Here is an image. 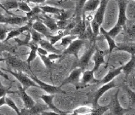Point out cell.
Wrapping results in <instances>:
<instances>
[{
  "instance_id": "c3c4849f",
  "label": "cell",
  "mask_w": 135,
  "mask_h": 115,
  "mask_svg": "<svg viewBox=\"0 0 135 115\" xmlns=\"http://www.w3.org/2000/svg\"><path fill=\"white\" fill-rule=\"evenodd\" d=\"M0 8L2 9V10H4V12H6V13H7V14H9V15H10V16H15L13 13H12V12H9L7 9H6L5 7L3 6V4H2V3H0Z\"/></svg>"
},
{
  "instance_id": "d6986e66",
  "label": "cell",
  "mask_w": 135,
  "mask_h": 115,
  "mask_svg": "<svg viewBox=\"0 0 135 115\" xmlns=\"http://www.w3.org/2000/svg\"><path fill=\"white\" fill-rule=\"evenodd\" d=\"M134 54H132V56H131L130 60L126 64H124V66H121V72L124 73L126 78L129 76V75L134 69Z\"/></svg>"
},
{
  "instance_id": "f546056e",
  "label": "cell",
  "mask_w": 135,
  "mask_h": 115,
  "mask_svg": "<svg viewBox=\"0 0 135 115\" xmlns=\"http://www.w3.org/2000/svg\"><path fill=\"white\" fill-rule=\"evenodd\" d=\"M30 32L28 31V34H27V35L25 37V38L24 40H20V39L17 38H15L14 40L17 43V45L18 46H27L28 47L29 45V44L30 43Z\"/></svg>"
},
{
  "instance_id": "ffe728a7",
  "label": "cell",
  "mask_w": 135,
  "mask_h": 115,
  "mask_svg": "<svg viewBox=\"0 0 135 115\" xmlns=\"http://www.w3.org/2000/svg\"><path fill=\"white\" fill-rule=\"evenodd\" d=\"M5 58V61H7V64H9L13 69L19 70V69L23 68V65L25 63L21 60L18 59L17 58L15 57V56H9V57Z\"/></svg>"
},
{
  "instance_id": "9a60e30c",
  "label": "cell",
  "mask_w": 135,
  "mask_h": 115,
  "mask_svg": "<svg viewBox=\"0 0 135 115\" xmlns=\"http://www.w3.org/2000/svg\"><path fill=\"white\" fill-rule=\"evenodd\" d=\"M100 0H88L83 9V20H85V13L87 12H94L96 10L98 7H99Z\"/></svg>"
},
{
  "instance_id": "83f0119b",
  "label": "cell",
  "mask_w": 135,
  "mask_h": 115,
  "mask_svg": "<svg viewBox=\"0 0 135 115\" xmlns=\"http://www.w3.org/2000/svg\"><path fill=\"white\" fill-rule=\"evenodd\" d=\"M29 32L30 33V38H30V40H31L30 41H32L34 43L38 44L39 42L43 39V35H42L41 34L36 31L35 30H33L32 28L29 30Z\"/></svg>"
},
{
  "instance_id": "2e32d148",
  "label": "cell",
  "mask_w": 135,
  "mask_h": 115,
  "mask_svg": "<svg viewBox=\"0 0 135 115\" xmlns=\"http://www.w3.org/2000/svg\"><path fill=\"white\" fill-rule=\"evenodd\" d=\"M94 73L93 70H85L83 71V78L81 80V84L85 86L90 83H98L100 80L94 79Z\"/></svg>"
},
{
  "instance_id": "ee69618b",
  "label": "cell",
  "mask_w": 135,
  "mask_h": 115,
  "mask_svg": "<svg viewBox=\"0 0 135 115\" xmlns=\"http://www.w3.org/2000/svg\"><path fill=\"white\" fill-rule=\"evenodd\" d=\"M48 58H49L50 60L51 61H54V60H57V59H59L60 58L62 57V55L61 54H57V53H51L50 54L47 55Z\"/></svg>"
},
{
  "instance_id": "4dcf8cb0",
  "label": "cell",
  "mask_w": 135,
  "mask_h": 115,
  "mask_svg": "<svg viewBox=\"0 0 135 115\" xmlns=\"http://www.w3.org/2000/svg\"><path fill=\"white\" fill-rule=\"evenodd\" d=\"M47 109H49L46 105H41V104H38L36 106V104L33 106V107H31L30 109H28L29 112L33 113V114H38V113H42L44 112V110H46Z\"/></svg>"
},
{
  "instance_id": "d590c367",
  "label": "cell",
  "mask_w": 135,
  "mask_h": 115,
  "mask_svg": "<svg viewBox=\"0 0 135 115\" xmlns=\"http://www.w3.org/2000/svg\"><path fill=\"white\" fill-rule=\"evenodd\" d=\"M88 0H77L76 2V9H75V14L77 15V17H79L81 14V12H83V7L85 5Z\"/></svg>"
},
{
  "instance_id": "e0dca14e",
  "label": "cell",
  "mask_w": 135,
  "mask_h": 115,
  "mask_svg": "<svg viewBox=\"0 0 135 115\" xmlns=\"http://www.w3.org/2000/svg\"><path fill=\"white\" fill-rule=\"evenodd\" d=\"M44 17L42 19L41 21L46 26L47 28H49L51 32H56V31H57L59 30L58 26H57V24H56V22L54 19H53L51 18V17L48 16L47 14H44Z\"/></svg>"
},
{
  "instance_id": "8fae6325",
  "label": "cell",
  "mask_w": 135,
  "mask_h": 115,
  "mask_svg": "<svg viewBox=\"0 0 135 115\" xmlns=\"http://www.w3.org/2000/svg\"><path fill=\"white\" fill-rule=\"evenodd\" d=\"M108 2V0H100L99 7L96 9V12L94 15L93 19L95 21H96L100 25H101L104 19V15H105Z\"/></svg>"
},
{
  "instance_id": "836d02e7",
  "label": "cell",
  "mask_w": 135,
  "mask_h": 115,
  "mask_svg": "<svg viewBox=\"0 0 135 115\" xmlns=\"http://www.w3.org/2000/svg\"><path fill=\"white\" fill-rule=\"evenodd\" d=\"M122 28H123V27H122L121 25H120L119 24H118V23H116V25H115L110 31H108L107 33L112 38L114 39L116 36L119 35V33H120L121 31V30H122Z\"/></svg>"
},
{
  "instance_id": "7dc6e473",
  "label": "cell",
  "mask_w": 135,
  "mask_h": 115,
  "mask_svg": "<svg viewBox=\"0 0 135 115\" xmlns=\"http://www.w3.org/2000/svg\"><path fill=\"white\" fill-rule=\"evenodd\" d=\"M46 0H27V2L34 3V4H43Z\"/></svg>"
},
{
  "instance_id": "f5cc1de1",
  "label": "cell",
  "mask_w": 135,
  "mask_h": 115,
  "mask_svg": "<svg viewBox=\"0 0 135 115\" xmlns=\"http://www.w3.org/2000/svg\"></svg>"
},
{
  "instance_id": "f1b7e54d",
  "label": "cell",
  "mask_w": 135,
  "mask_h": 115,
  "mask_svg": "<svg viewBox=\"0 0 135 115\" xmlns=\"http://www.w3.org/2000/svg\"><path fill=\"white\" fill-rule=\"evenodd\" d=\"M73 114H93V109L87 106H83L77 108L72 112Z\"/></svg>"
},
{
  "instance_id": "ab89813d",
  "label": "cell",
  "mask_w": 135,
  "mask_h": 115,
  "mask_svg": "<svg viewBox=\"0 0 135 115\" xmlns=\"http://www.w3.org/2000/svg\"><path fill=\"white\" fill-rule=\"evenodd\" d=\"M17 93V91H13L10 90V88H5L0 82V98L6 96L7 94H12Z\"/></svg>"
},
{
  "instance_id": "8d00e7d4",
  "label": "cell",
  "mask_w": 135,
  "mask_h": 115,
  "mask_svg": "<svg viewBox=\"0 0 135 115\" xmlns=\"http://www.w3.org/2000/svg\"><path fill=\"white\" fill-rule=\"evenodd\" d=\"M64 35H64V33L62 30H60V31H59V33L57 35H51L48 39H49L50 43L51 44H52V45H54L55 43H56L59 40H60L61 38L63 37Z\"/></svg>"
},
{
  "instance_id": "b9f144b4",
  "label": "cell",
  "mask_w": 135,
  "mask_h": 115,
  "mask_svg": "<svg viewBox=\"0 0 135 115\" xmlns=\"http://www.w3.org/2000/svg\"><path fill=\"white\" fill-rule=\"evenodd\" d=\"M11 28H8L5 26H0V41H4L7 37V34Z\"/></svg>"
},
{
  "instance_id": "5b68a950",
  "label": "cell",
  "mask_w": 135,
  "mask_h": 115,
  "mask_svg": "<svg viewBox=\"0 0 135 115\" xmlns=\"http://www.w3.org/2000/svg\"><path fill=\"white\" fill-rule=\"evenodd\" d=\"M82 74H83V70L79 67H75V69L72 70V72L69 74L67 78L64 80L62 83L59 86V87H61V86L66 85V84H69V83L77 85L80 82V78Z\"/></svg>"
},
{
  "instance_id": "8992f818",
  "label": "cell",
  "mask_w": 135,
  "mask_h": 115,
  "mask_svg": "<svg viewBox=\"0 0 135 115\" xmlns=\"http://www.w3.org/2000/svg\"><path fill=\"white\" fill-rule=\"evenodd\" d=\"M119 91L118 90L116 91V93L114 94L113 97L111 99L110 103L109 105V110H113V112L111 111V112L114 114H124L127 112H129V110L124 109L121 107V104L119 103V99H118V95H119Z\"/></svg>"
},
{
  "instance_id": "cb8c5ba5",
  "label": "cell",
  "mask_w": 135,
  "mask_h": 115,
  "mask_svg": "<svg viewBox=\"0 0 135 115\" xmlns=\"http://www.w3.org/2000/svg\"><path fill=\"white\" fill-rule=\"evenodd\" d=\"M39 7L41 9V11L43 12V14H55V15H58L64 10V9H61L49 5L39 6Z\"/></svg>"
},
{
  "instance_id": "277c9868",
  "label": "cell",
  "mask_w": 135,
  "mask_h": 115,
  "mask_svg": "<svg viewBox=\"0 0 135 115\" xmlns=\"http://www.w3.org/2000/svg\"><path fill=\"white\" fill-rule=\"evenodd\" d=\"M95 48H96V45H95V41L91 45V46L89 48V49L84 53V55L80 58H79L78 60H77L75 67L80 68L83 70V71L86 70L88 66L91 58H92L93 53H95Z\"/></svg>"
},
{
  "instance_id": "6da1fadb",
  "label": "cell",
  "mask_w": 135,
  "mask_h": 115,
  "mask_svg": "<svg viewBox=\"0 0 135 115\" xmlns=\"http://www.w3.org/2000/svg\"><path fill=\"white\" fill-rule=\"evenodd\" d=\"M2 71L4 72H7L9 74L12 75L19 81L20 83L25 90L28 89L30 86L38 88V85L34 81L31 79L29 76L22 73V71H12L10 70H7V69H2Z\"/></svg>"
},
{
  "instance_id": "4fadbf2b",
  "label": "cell",
  "mask_w": 135,
  "mask_h": 115,
  "mask_svg": "<svg viewBox=\"0 0 135 115\" xmlns=\"http://www.w3.org/2000/svg\"><path fill=\"white\" fill-rule=\"evenodd\" d=\"M40 98L44 101L45 104L48 107V108L52 110L56 114H66V112L59 109L58 108L54 105V104H53V101L54 99V94H44V95H41L40 96Z\"/></svg>"
},
{
  "instance_id": "484cf974",
  "label": "cell",
  "mask_w": 135,
  "mask_h": 115,
  "mask_svg": "<svg viewBox=\"0 0 135 115\" xmlns=\"http://www.w3.org/2000/svg\"><path fill=\"white\" fill-rule=\"evenodd\" d=\"M116 50H121V51L129 53L131 55L135 54V48L134 45H129L127 44L118 45V46L116 48Z\"/></svg>"
},
{
  "instance_id": "f907efd6",
  "label": "cell",
  "mask_w": 135,
  "mask_h": 115,
  "mask_svg": "<svg viewBox=\"0 0 135 115\" xmlns=\"http://www.w3.org/2000/svg\"><path fill=\"white\" fill-rule=\"evenodd\" d=\"M5 97L6 96H2L0 98V107H2L4 105L6 104V101H5Z\"/></svg>"
},
{
  "instance_id": "1f68e13d",
  "label": "cell",
  "mask_w": 135,
  "mask_h": 115,
  "mask_svg": "<svg viewBox=\"0 0 135 115\" xmlns=\"http://www.w3.org/2000/svg\"><path fill=\"white\" fill-rule=\"evenodd\" d=\"M20 35H21V33L20 32L19 29H16V30H12L11 29L7 34V37L4 39V40L3 41V43H7L10 39L17 38Z\"/></svg>"
},
{
  "instance_id": "816d5d0a",
  "label": "cell",
  "mask_w": 135,
  "mask_h": 115,
  "mask_svg": "<svg viewBox=\"0 0 135 115\" xmlns=\"http://www.w3.org/2000/svg\"><path fill=\"white\" fill-rule=\"evenodd\" d=\"M8 50V48H7L5 47V45H3V43H2L0 42V51H4V50Z\"/></svg>"
},
{
  "instance_id": "603a6c76",
  "label": "cell",
  "mask_w": 135,
  "mask_h": 115,
  "mask_svg": "<svg viewBox=\"0 0 135 115\" xmlns=\"http://www.w3.org/2000/svg\"><path fill=\"white\" fill-rule=\"evenodd\" d=\"M28 47L30 48V51L29 53V55H28V58L27 59L26 63H28V66L30 68V65L31 62H33L37 57V48H38V44L34 43L32 41H30Z\"/></svg>"
},
{
  "instance_id": "5bb4252c",
  "label": "cell",
  "mask_w": 135,
  "mask_h": 115,
  "mask_svg": "<svg viewBox=\"0 0 135 115\" xmlns=\"http://www.w3.org/2000/svg\"><path fill=\"white\" fill-rule=\"evenodd\" d=\"M121 73V66L119 67L117 69H114V70H110L108 71L105 76L103 78V79L100 80L99 82L98 83H99V85H103V84H105L107 83L110 82L112 80H113L116 78L117 76H119V74Z\"/></svg>"
},
{
  "instance_id": "f6af8a7d",
  "label": "cell",
  "mask_w": 135,
  "mask_h": 115,
  "mask_svg": "<svg viewBox=\"0 0 135 115\" xmlns=\"http://www.w3.org/2000/svg\"><path fill=\"white\" fill-rule=\"evenodd\" d=\"M6 60L5 58H0V62H4ZM0 76L3 77L4 79H5L6 80H9V78L8 75H7L4 73H3L2 71L0 69Z\"/></svg>"
},
{
  "instance_id": "ba28073f",
  "label": "cell",
  "mask_w": 135,
  "mask_h": 115,
  "mask_svg": "<svg viewBox=\"0 0 135 115\" xmlns=\"http://www.w3.org/2000/svg\"><path fill=\"white\" fill-rule=\"evenodd\" d=\"M117 2H118V4H119V14L116 23L121 25L122 27H125L127 20V14H126L127 2V0H117Z\"/></svg>"
},
{
  "instance_id": "681fc988",
  "label": "cell",
  "mask_w": 135,
  "mask_h": 115,
  "mask_svg": "<svg viewBox=\"0 0 135 115\" xmlns=\"http://www.w3.org/2000/svg\"><path fill=\"white\" fill-rule=\"evenodd\" d=\"M6 20H7V17L3 15V14H0V24L6 23Z\"/></svg>"
},
{
  "instance_id": "7a4b0ae2",
  "label": "cell",
  "mask_w": 135,
  "mask_h": 115,
  "mask_svg": "<svg viewBox=\"0 0 135 115\" xmlns=\"http://www.w3.org/2000/svg\"><path fill=\"white\" fill-rule=\"evenodd\" d=\"M84 44H85V40L83 39H80L79 38L75 39L74 40H72V43L66 47V49L61 53V55H62V56L64 55H68V54L73 55L75 57V58L78 60L79 59L78 53H79Z\"/></svg>"
},
{
  "instance_id": "ac0fdd59",
  "label": "cell",
  "mask_w": 135,
  "mask_h": 115,
  "mask_svg": "<svg viewBox=\"0 0 135 115\" xmlns=\"http://www.w3.org/2000/svg\"><path fill=\"white\" fill-rule=\"evenodd\" d=\"M100 32L101 33V34H102L103 37L106 40V41L108 42V53H109V55H110L112 53V52H113V50L116 49V48L117 47V45H116L115 41H114V39L112 38L102 27L100 28Z\"/></svg>"
},
{
  "instance_id": "d6a6232c",
  "label": "cell",
  "mask_w": 135,
  "mask_h": 115,
  "mask_svg": "<svg viewBox=\"0 0 135 115\" xmlns=\"http://www.w3.org/2000/svg\"><path fill=\"white\" fill-rule=\"evenodd\" d=\"M3 6L5 7L6 9L7 10H11V9H18V2L16 0H12V1H6L2 3Z\"/></svg>"
},
{
  "instance_id": "60d3db41",
  "label": "cell",
  "mask_w": 135,
  "mask_h": 115,
  "mask_svg": "<svg viewBox=\"0 0 135 115\" xmlns=\"http://www.w3.org/2000/svg\"><path fill=\"white\" fill-rule=\"evenodd\" d=\"M18 9L20 11L28 12L30 11L31 8L29 7L27 2L20 1V2H18Z\"/></svg>"
},
{
  "instance_id": "30bf717a",
  "label": "cell",
  "mask_w": 135,
  "mask_h": 115,
  "mask_svg": "<svg viewBox=\"0 0 135 115\" xmlns=\"http://www.w3.org/2000/svg\"><path fill=\"white\" fill-rule=\"evenodd\" d=\"M31 28H33V30L38 32L39 33H41L42 35L44 36L47 38H49L50 36L54 34L49 28H47L46 26L40 19H38V20H36L34 22H33L32 25H31Z\"/></svg>"
},
{
  "instance_id": "7bdbcfd3",
  "label": "cell",
  "mask_w": 135,
  "mask_h": 115,
  "mask_svg": "<svg viewBox=\"0 0 135 115\" xmlns=\"http://www.w3.org/2000/svg\"><path fill=\"white\" fill-rule=\"evenodd\" d=\"M127 93H128V95H129V101L131 102V104L134 106V103H135V98H134V92L132 91L130 88H127Z\"/></svg>"
},
{
  "instance_id": "7402d4cb",
  "label": "cell",
  "mask_w": 135,
  "mask_h": 115,
  "mask_svg": "<svg viewBox=\"0 0 135 115\" xmlns=\"http://www.w3.org/2000/svg\"><path fill=\"white\" fill-rule=\"evenodd\" d=\"M38 44L40 45V46H41V48H44L48 52L54 53H57V54H61L62 50L56 48L54 46V45L51 44V43L46 40L42 39L39 42Z\"/></svg>"
},
{
  "instance_id": "bcb514c9",
  "label": "cell",
  "mask_w": 135,
  "mask_h": 115,
  "mask_svg": "<svg viewBox=\"0 0 135 115\" xmlns=\"http://www.w3.org/2000/svg\"><path fill=\"white\" fill-rule=\"evenodd\" d=\"M37 53H39V54H41V55H48V53L49 52L46 50L44 48H43L41 47H38V48H37Z\"/></svg>"
},
{
  "instance_id": "3957f363",
  "label": "cell",
  "mask_w": 135,
  "mask_h": 115,
  "mask_svg": "<svg viewBox=\"0 0 135 115\" xmlns=\"http://www.w3.org/2000/svg\"><path fill=\"white\" fill-rule=\"evenodd\" d=\"M30 78L38 85L39 88L46 91L49 94H54V95L56 93L66 94V92L62 90L59 86H56L54 85H51V84H48V83L43 82L42 81L38 79L36 76H30Z\"/></svg>"
},
{
  "instance_id": "e575fe53",
  "label": "cell",
  "mask_w": 135,
  "mask_h": 115,
  "mask_svg": "<svg viewBox=\"0 0 135 115\" xmlns=\"http://www.w3.org/2000/svg\"><path fill=\"white\" fill-rule=\"evenodd\" d=\"M39 55V57L41 58V59L43 61V63H44L45 66L46 67V69H51L54 66V61H51V60H50L49 58H48L47 55H41V54H39L38 53Z\"/></svg>"
},
{
  "instance_id": "f35d334b",
  "label": "cell",
  "mask_w": 135,
  "mask_h": 115,
  "mask_svg": "<svg viewBox=\"0 0 135 115\" xmlns=\"http://www.w3.org/2000/svg\"><path fill=\"white\" fill-rule=\"evenodd\" d=\"M5 101L6 104L8 105L9 107L12 108V109L14 110L15 112L17 114H21V112L20 111L19 108L17 107V105L15 104V103L14 102V101H12L11 99L9 98H7V97H5Z\"/></svg>"
},
{
  "instance_id": "52a82bcc",
  "label": "cell",
  "mask_w": 135,
  "mask_h": 115,
  "mask_svg": "<svg viewBox=\"0 0 135 115\" xmlns=\"http://www.w3.org/2000/svg\"><path fill=\"white\" fill-rule=\"evenodd\" d=\"M117 87V86L116 84V82L114 81H111L110 82L107 83H105V84H103L102 86L100 88H99L98 90L96 91V92L95 93V98H94V105L95 107L98 106V100L100 99V98H101V96L104 94V93L108 91V90H110L111 88H113Z\"/></svg>"
},
{
  "instance_id": "9c48e42d",
  "label": "cell",
  "mask_w": 135,
  "mask_h": 115,
  "mask_svg": "<svg viewBox=\"0 0 135 115\" xmlns=\"http://www.w3.org/2000/svg\"><path fill=\"white\" fill-rule=\"evenodd\" d=\"M17 88H18V91H17V93L19 94V96L21 97L22 101H23V104L24 106L26 108V109H30L31 107H33L35 104L36 102L33 100L31 97H30L28 93H26L25 89L23 88L22 86L18 84L17 85Z\"/></svg>"
},
{
  "instance_id": "7c38bea8",
  "label": "cell",
  "mask_w": 135,
  "mask_h": 115,
  "mask_svg": "<svg viewBox=\"0 0 135 115\" xmlns=\"http://www.w3.org/2000/svg\"><path fill=\"white\" fill-rule=\"evenodd\" d=\"M93 60L94 61V67L93 69H92L94 72L98 71V69H99L100 66L102 64H106V62L105 61V58H104V53L102 50H99L98 48H95V53L93 55Z\"/></svg>"
},
{
  "instance_id": "d4e9b609",
  "label": "cell",
  "mask_w": 135,
  "mask_h": 115,
  "mask_svg": "<svg viewBox=\"0 0 135 115\" xmlns=\"http://www.w3.org/2000/svg\"><path fill=\"white\" fill-rule=\"evenodd\" d=\"M80 38L79 35H64L61 39L60 45L62 47H67L69 44L71 43L72 40L75 39Z\"/></svg>"
},
{
  "instance_id": "4316f807",
  "label": "cell",
  "mask_w": 135,
  "mask_h": 115,
  "mask_svg": "<svg viewBox=\"0 0 135 115\" xmlns=\"http://www.w3.org/2000/svg\"><path fill=\"white\" fill-rule=\"evenodd\" d=\"M41 9L40 8V7H35L33 9H30V12H26V17L28 19L30 20H33L35 17H38V14L41 12Z\"/></svg>"
},
{
  "instance_id": "74e56055",
  "label": "cell",
  "mask_w": 135,
  "mask_h": 115,
  "mask_svg": "<svg viewBox=\"0 0 135 115\" xmlns=\"http://www.w3.org/2000/svg\"><path fill=\"white\" fill-rule=\"evenodd\" d=\"M90 27H91V30H92V33L95 36H97L98 35H99L100 33V25L96 22L93 19H92L90 21Z\"/></svg>"
},
{
  "instance_id": "44dd1931",
  "label": "cell",
  "mask_w": 135,
  "mask_h": 115,
  "mask_svg": "<svg viewBox=\"0 0 135 115\" xmlns=\"http://www.w3.org/2000/svg\"><path fill=\"white\" fill-rule=\"evenodd\" d=\"M28 19L26 17H18V16H11L7 17L5 24L12 25H22L25 22H27Z\"/></svg>"
}]
</instances>
